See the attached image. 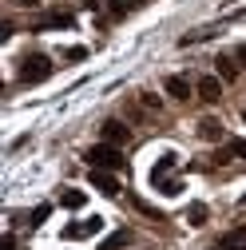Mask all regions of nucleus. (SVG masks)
<instances>
[{"label":"nucleus","mask_w":246,"mask_h":250,"mask_svg":"<svg viewBox=\"0 0 246 250\" xmlns=\"http://www.w3.org/2000/svg\"><path fill=\"white\" fill-rule=\"evenodd\" d=\"M48 76H52V60L48 56L32 52V56L20 60V83H44Z\"/></svg>","instance_id":"nucleus-1"},{"label":"nucleus","mask_w":246,"mask_h":250,"mask_svg":"<svg viewBox=\"0 0 246 250\" xmlns=\"http://www.w3.org/2000/svg\"><path fill=\"white\" fill-rule=\"evenodd\" d=\"M87 163H91V167H100V171H123V167H127V159H123L119 147H111V143L91 147V151H87Z\"/></svg>","instance_id":"nucleus-2"},{"label":"nucleus","mask_w":246,"mask_h":250,"mask_svg":"<svg viewBox=\"0 0 246 250\" xmlns=\"http://www.w3.org/2000/svg\"><path fill=\"white\" fill-rule=\"evenodd\" d=\"M103 230V218L96 214V218H83V223H76V227H64V238H91V234H100Z\"/></svg>","instance_id":"nucleus-3"},{"label":"nucleus","mask_w":246,"mask_h":250,"mask_svg":"<svg viewBox=\"0 0 246 250\" xmlns=\"http://www.w3.org/2000/svg\"><path fill=\"white\" fill-rule=\"evenodd\" d=\"M175 167H179V155H175V151H167V155H159V163L151 167V183L159 187V183H163V179H167V175H171Z\"/></svg>","instance_id":"nucleus-4"},{"label":"nucleus","mask_w":246,"mask_h":250,"mask_svg":"<svg viewBox=\"0 0 246 250\" xmlns=\"http://www.w3.org/2000/svg\"><path fill=\"white\" fill-rule=\"evenodd\" d=\"M199 100H203V104H219V100H223V83L214 80V76H203V80H199Z\"/></svg>","instance_id":"nucleus-5"},{"label":"nucleus","mask_w":246,"mask_h":250,"mask_svg":"<svg viewBox=\"0 0 246 250\" xmlns=\"http://www.w3.org/2000/svg\"><path fill=\"white\" fill-rule=\"evenodd\" d=\"M127 139H131V131L123 127L119 119H107V123H103V143H111V147H119V143H127Z\"/></svg>","instance_id":"nucleus-6"},{"label":"nucleus","mask_w":246,"mask_h":250,"mask_svg":"<svg viewBox=\"0 0 246 250\" xmlns=\"http://www.w3.org/2000/svg\"><path fill=\"white\" fill-rule=\"evenodd\" d=\"M91 187L103 191V195H119V183H115L107 171H100V167H91Z\"/></svg>","instance_id":"nucleus-7"},{"label":"nucleus","mask_w":246,"mask_h":250,"mask_svg":"<svg viewBox=\"0 0 246 250\" xmlns=\"http://www.w3.org/2000/svg\"><path fill=\"white\" fill-rule=\"evenodd\" d=\"M219 246H223V250H246V227H234V230H226V234L219 238Z\"/></svg>","instance_id":"nucleus-8"},{"label":"nucleus","mask_w":246,"mask_h":250,"mask_svg":"<svg viewBox=\"0 0 246 250\" xmlns=\"http://www.w3.org/2000/svg\"><path fill=\"white\" fill-rule=\"evenodd\" d=\"M167 96H175V100H191V83L183 80V76H167Z\"/></svg>","instance_id":"nucleus-9"},{"label":"nucleus","mask_w":246,"mask_h":250,"mask_svg":"<svg viewBox=\"0 0 246 250\" xmlns=\"http://www.w3.org/2000/svg\"><path fill=\"white\" fill-rule=\"evenodd\" d=\"M127 242H131V230H115L111 238L100 242V250H119V246H127Z\"/></svg>","instance_id":"nucleus-10"},{"label":"nucleus","mask_w":246,"mask_h":250,"mask_svg":"<svg viewBox=\"0 0 246 250\" xmlns=\"http://www.w3.org/2000/svg\"><path fill=\"white\" fill-rule=\"evenodd\" d=\"M199 135H203V139H223V123H219V119H203V123H199Z\"/></svg>","instance_id":"nucleus-11"},{"label":"nucleus","mask_w":246,"mask_h":250,"mask_svg":"<svg viewBox=\"0 0 246 250\" xmlns=\"http://www.w3.org/2000/svg\"><path fill=\"white\" fill-rule=\"evenodd\" d=\"M206 214H210V210H206L203 203H191V207H187V223H191V227H203Z\"/></svg>","instance_id":"nucleus-12"},{"label":"nucleus","mask_w":246,"mask_h":250,"mask_svg":"<svg viewBox=\"0 0 246 250\" xmlns=\"http://www.w3.org/2000/svg\"><path fill=\"white\" fill-rule=\"evenodd\" d=\"M60 203H64L68 210H80V207L87 203V195H83V191H64V195H60Z\"/></svg>","instance_id":"nucleus-13"},{"label":"nucleus","mask_w":246,"mask_h":250,"mask_svg":"<svg viewBox=\"0 0 246 250\" xmlns=\"http://www.w3.org/2000/svg\"><path fill=\"white\" fill-rule=\"evenodd\" d=\"M143 0H111V16H127L131 8H139Z\"/></svg>","instance_id":"nucleus-14"},{"label":"nucleus","mask_w":246,"mask_h":250,"mask_svg":"<svg viewBox=\"0 0 246 250\" xmlns=\"http://www.w3.org/2000/svg\"><path fill=\"white\" fill-rule=\"evenodd\" d=\"M40 28H72V16H68V12H56V16H48Z\"/></svg>","instance_id":"nucleus-15"},{"label":"nucleus","mask_w":246,"mask_h":250,"mask_svg":"<svg viewBox=\"0 0 246 250\" xmlns=\"http://www.w3.org/2000/svg\"><path fill=\"white\" fill-rule=\"evenodd\" d=\"M214 64H219V76H223V80H234V76H238V72H234V64H230V56H219Z\"/></svg>","instance_id":"nucleus-16"},{"label":"nucleus","mask_w":246,"mask_h":250,"mask_svg":"<svg viewBox=\"0 0 246 250\" xmlns=\"http://www.w3.org/2000/svg\"><path fill=\"white\" fill-rule=\"evenodd\" d=\"M48 214H52V207L44 203V207H36L32 214H28V223H32V227H40V223H44V218H48Z\"/></svg>","instance_id":"nucleus-17"},{"label":"nucleus","mask_w":246,"mask_h":250,"mask_svg":"<svg viewBox=\"0 0 246 250\" xmlns=\"http://www.w3.org/2000/svg\"><path fill=\"white\" fill-rule=\"evenodd\" d=\"M230 155H238V159H246V139H230V147H226Z\"/></svg>","instance_id":"nucleus-18"},{"label":"nucleus","mask_w":246,"mask_h":250,"mask_svg":"<svg viewBox=\"0 0 246 250\" xmlns=\"http://www.w3.org/2000/svg\"><path fill=\"white\" fill-rule=\"evenodd\" d=\"M159 191H163V195H167V199H175V195H179V191H183V187H179V183H159Z\"/></svg>","instance_id":"nucleus-19"},{"label":"nucleus","mask_w":246,"mask_h":250,"mask_svg":"<svg viewBox=\"0 0 246 250\" xmlns=\"http://www.w3.org/2000/svg\"><path fill=\"white\" fill-rule=\"evenodd\" d=\"M0 250H16V234H4V238H0Z\"/></svg>","instance_id":"nucleus-20"},{"label":"nucleus","mask_w":246,"mask_h":250,"mask_svg":"<svg viewBox=\"0 0 246 250\" xmlns=\"http://www.w3.org/2000/svg\"><path fill=\"white\" fill-rule=\"evenodd\" d=\"M64 56H68V60H83V56H87V48H68Z\"/></svg>","instance_id":"nucleus-21"},{"label":"nucleus","mask_w":246,"mask_h":250,"mask_svg":"<svg viewBox=\"0 0 246 250\" xmlns=\"http://www.w3.org/2000/svg\"><path fill=\"white\" fill-rule=\"evenodd\" d=\"M234 60H242V64H246V44H238V48H234Z\"/></svg>","instance_id":"nucleus-22"},{"label":"nucleus","mask_w":246,"mask_h":250,"mask_svg":"<svg viewBox=\"0 0 246 250\" xmlns=\"http://www.w3.org/2000/svg\"><path fill=\"white\" fill-rule=\"evenodd\" d=\"M242 207H246V195H242Z\"/></svg>","instance_id":"nucleus-23"},{"label":"nucleus","mask_w":246,"mask_h":250,"mask_svg":"<svg viewBox=\"0 0 246 250\" xmlns=\"http://www.w3.org/2000/svg\"><path fill=\"white\" fill-rule=\"evenodd\" d=\"M242 119H246V111H242Z\"/></svg>","instance_id":"nucleus-24"}]
</instances>
